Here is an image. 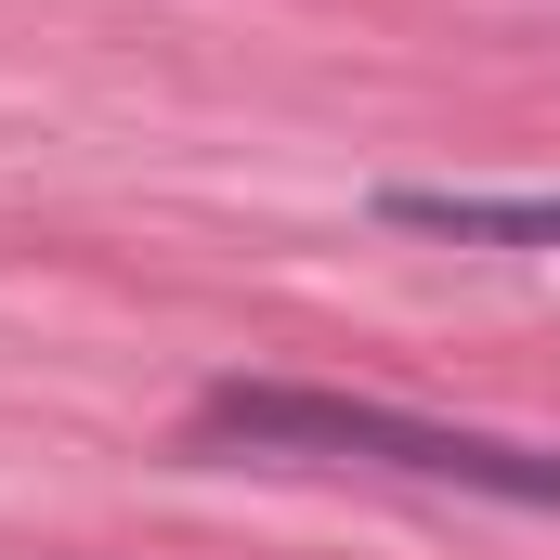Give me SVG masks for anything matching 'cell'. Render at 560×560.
Wrapping results in <instances>:
<instances>
[{
	"label": "cell",
	"instance_id": "obj_1",
	"mask_svg": "<svg viewBox=\"0 0 560 560\" xmlns=\"http://www.w3.org/2000/svg\"><path fill=\"white\" fill-rule=\"evenodd\" d=\"M209 456H365V469H418V482H482L509 509H548V456L535 443H482V430L443 418H392V405H352V392H287V378H222L196 405Z\"/></svg>",
	"mask_w": 560,
	"mask_h": 560
},
{
	"label": "cell",
	"instance_id": "obj_2",
	"mask_svg": "<svg viewBox=\"0 0 560 560\" xmlns=\"http://www.w3.org/2000/svg\"><path fill=\"white\" fill-rule=\"evenodd\" d=\"M378 222H405V235H456V248H548V196H378Z\"/></svg>",
	"mask_w": 560,
	"mask_h": 560
}]
</instances>
